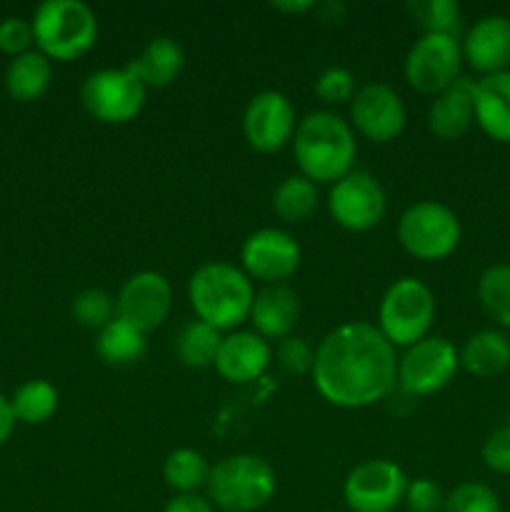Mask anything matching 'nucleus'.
Wrapping results in <instances>:
<instances>
[{
	"mask_svg": "<svg viewBox=\"0 0 510 512\" xmlns=\"http://www.w3.org/2000/svg\"><path fill=\"white\" fill-rule=\"evenodd\" d=\"M310 375L320 398L335 408L360 410L393 393L398 360L378 325L355 320L338 325L320 340Z\"/></svg>",
	"mask_w": 510,
	"mask_h": 512,
	"instance_id": "1",
	"label": "nucleus"
},
{
	"mask_svg": "<svg viewBox=\"0 0 510 512\" xmlns=\"http://www.w3.org/2000/svg\"><path fill=\"white\" fill-rule=\"evenodd\" d=\"M293 153L300 175L315 185H333L353 170L358 143L348 120L330 110H313L295 128Z\"/></svg>",
	"mask_w": 510,
	"mask_h": 512,
	"instance_id": "2",
	"label": "nucleus"
},
{
	"mask_svg": "<svg viewBox=\"0 0 510 512\" xmlns=\"http://www.w3.org/2000/svg\"><path fill=\"white\" fill-rule=\"evenodd\" d=\"M188 300L198 320L223 333L250 318L255 288L253 280L233 263L210 260L190 275Z\"/></svg>",
	"mask_w": 510,
	"mask_h": 512,
	"instance_id": "3",
	"label": "nucleus"
},
{
	"mask_svg": "<svg viewBox=\"0 0 510 512\" xmlns=\"http://www.w3.org/2000/svg\"><path fill=\"white\" fill-rule=\"evenodd\" d=\"M208 500L225 512H255L273 500L278 478L268 460L235 453L215 463L208 478Z\"/></svg>",
	"mask_w": 510,
	"mask_h": 512,
	"instance_id": "4",
	"label": "nucleus"
},
{
	"mask_svg": "<svg viewBox=\"0 0 510 512\" xmlns=\"http://www.w3.org/2000/svg\"><path fill=\"white\" fill-rule=\"evenodd\" d=\"M38 50L50 60H75L98 40V18L83 0H45L33 15Z\"/></svg>",
	"mask_w": 510,
	"mask_h": 512,
	"instance_id": "5",
	"label": "nucleus"
},
{
	"mask_svg": "<svg viewBox=\"0 0 510 512\" xmlns=\"http://www.w3.org/2000/svg\"><path fill=\"white\" fill-rule=\"evenodd\" d=\"M435 320V295L423 280L398 278L388 285L378 308V330L393 348L428 338Z\"/></svg>",
	"mask_w": 510,
	"mask_h": 512,
	"instance_id": "6",
	"label": "nucleus"
},
{
	"mask_svg": "<svg viewBox=\"0 0 510 512\" xmlns=\"http://www.w3.org/2000/svg\"><path fill=\"white\" fill-rule=\"evenodd\" d=\"M463 238L460 220L438 200L413 203L398 220V240L413 258L435 263L455 253Z\"/></svg>",
	"mask_w": 510,
	"mask_h": 512,
	"instance_id": "7",
	"label": "nucleus"
},
{
	"mask_svg": "<svg viewBox=\"0 0 510 512\" xmlns=\"http://www.w3.org/2000/svg\"><path fill=\"white\" fill-rule=\"evenodd\" d=\"M145 98H148V88L128 65L95 70L80 88L83 108L105 125H123L138 118Z\"/></svg>",
	"mask_w": 510,
	"mask_h": 512,
	"instance_id": "8",
	"label": "nucleus"
},
{
	"mask_svg": "<svg viewBox=\"0 0 510 512\" xmlns=\"http://www.w3.org/2000/svg\"><path fill=\"white\" fill-rule=\"evenodd\" d=\"M460 368V353L450 340L428 335L410 345L398 363V388L410 398H428L440 393Z\"/></svg>",
	"mask_w": 510,
	"mask_h": 512,
	"instance_id": "9",
	"label": "nucleus"
},
{
	"mask_svg": "<svg viewBox=\"0 0 510 512\" xmlns=\"http://www.w3.org/2000/svg\"><path fill=\"white\" fill-rule=\"evenodd\" d=\"M328 210L340 228L365 233L385 218L388 198L375 175L353 168L338 183L330 185Z\"/></svg>",
	"mask_w": 510,
	"mask_h": 512,
	"instance_id": "10",
	"label": "nucleus"
},
{
	"mask_svg": "<svg viewBox=\"0 0 510 512\" xmlns=\"http://www.w3.org/2000/svg\"><path fill=\"white\" fill-rule=\"evenodd\" d=\"M410 480L393 460H363L348 473L343 498L353 512H393L405 500Z\"/></svg>",
	"mask_w": 510,
	"mask_h": 512,
	"instance_id": "11",
	"label": "nucleus"
},
{
	"mask_svg": "<svg viewBox=\"0 0 510 512\" xmlns=\"http://www.w3.org/2000/svg\"><path fill=\"white\" fill-rule=\"evenodd\" d=\"M463 48L458 35L423 33L405 55V80L418 93L438 95L460 78Z\"/></svg>",
	"mask_w": 510,
	"mask_h": 512,
	"instance_id": "12",
	"label": "nucleus"
},
{
	"mask_svg": "<svg viewBox=\"0 0 510 512\" xmlns=\"http://www.w3.org/2000/svg\"><path fill=\"white\" fill-rule=\"evenodd\" d=\"M243 273L265 285H283L300 268V245L288 230L260 228L243 240Z\"/></svg>",
	"mask_w": 510,
	"mask_h": 512,
	"instance_id": "13",
	"label": "nucleus"
},
{
	"mask_svg": "<svg viewBox=\"0 0 510 512\" xmlns=\"http://www.w3.org/2000/svg\"><path fill=\"white\" fill-rule=\"evenodd\" d=\"M295 108L280 90H260L250 98L243 113L245 140L258 153L283 150L295 135Z\"/></svg>",
	"mask_w": 510,
	"mask_h": 512,
	"instance_id": "14",
	"label": "nucleus"
},
{
	"mask_svg": "<svg viewBox=\"0 0 510 512\" xmlns=\"http://www.w3.org/2000/svg\"><path fill=\"white\" fill-rule=\"evenodd\" d=\"M118 318L135 325L143 333L160 328L173 310V288L168 278L155 270H140L130 275L115 298Z\"/></svg>",
	"mask_w": 510,
	"mask_h": 512,
	"instance_id": "15",
	"label": "nucleus"
},
{
	"mask_svg": "<svg viewBox=\"0 0 510 512\" xmlns=\"http://www.w3.org/2000/svg\"><path fill=\"white\" fill-rule=\"evenodd\" d=\"M350 120L363 138L388 143L403 133L408 113L400 95L390 85L365 83L350 100Z\"/></svg>",
	"mask_w": 510,
	"mask_h": 512,
	"instance_id": "16",
	"label": "nucleus"
},
{
	"mask_svg": "<svg viewBox=\"0 0 510 512\" xmlns=\"http://www.w3.org/2000/svg\"><path fill=\"white\" fill-rule=\"evenodd\" d=\"M460 48L470 68L478 73H503L510 65V18L493 13L475 20Z\"/></svg>",
	"mask_w": 510,
	"mask_h": 512,
	"instance_id": "17",
	"label": "nucleus"
},
{
	"mask_svg": "<svg viewBox=\"0 0 510 512\" xmlns=\"http://www.w3.org/2000/svg\"><path fill=\"white\" fill-rule=\"evenodd\" d=\"M270 360H273V350L268 340L260 338L253 330H233L220 343L215 370L228 383L243 385L258 380L268 370Z\"/></svg>",
	"mask_w": 510,
	"mask_h": 512,
	"instance_id": "18",
	"label": "nucleus"
},
{
	"mask_svg": "<svg viewBox=\"0 0 510 512\" xmlns=\"http://www.w3.org/2000/svg\"><path fill=\"white\" fill-rule=\"evenodd\" d=\"M248 320L253 323V333H258L260 338H290L300 320L298 293L288 285H265L260 293H255Z\"/></svg>",
	"mask_w": 510,
	"mask_h": 512,
	"instance_id": "19",
	"label": "nucleus"
},
{
	"mask_svg": "<svg viewBox=\"0 0 510 512\" xmlns=\"http://www.w3.org/2000/svg\"><path fill=\"white\" fill-rule=\"evenodd\" d=\"M475 123V80L460 75L440 90L428 108V125L438 138L455 140Z\"/></svg>",
	"mask_w": 510,
	"mask_h": 512,
	"instance_id": "20",
	"label": "nucleus"
},
{
	"mask_svg": "<svg viewBox=\"0 0 510 512\" xmlns=\"http://www.w3.org/2000/svg\"><path fill=\"white\" fill-rule=\"evenodd\" d=\"M475 123L488 138L510 143V70L475 80Z\"/></svg>",
	"mask_w": 510,
	"mask_h": 512,
	"instance_id": "21",
	"label": "nucleus"
},
{
	"mask_svg": "<svg viewBox=\"0 0 510 512\" xmlns=\"http://www.w3.org/2000/svg\"><path fill=\"white\" fill-rule=\"evenodd\" d=\"M185 65V53L180 43L170 35H155L148 40L138 58L128 63V68L143 80L145 88H168L178 80Z\"/></svg>",
	"mask_w": 510,
	"mask_h": 512,
	"instance_id": "22",
	"label": "nucleus"
},
{
	"mask_svg": "<svg viewBox=\"0 0 510 512\" xmlns=\"http://www.w3.org/2000/svg\"><path fill=\"white\" fill-rule=\"evenodd\" d=\"M460 365L475 378H498L510 368V340L500 330H480L465 340Z\"/></svg>",
	"mask_w": 510,
	"mask_h": 512,
	"instance_id": "23",
	"label": "nucleus"
},
{
	"mask_svg": "<svg viewBox=\"0 0 510 512\" xmlns=\"http://www.w3.org/2000/svg\"><path fill=\"white\" fill-rule=\"evenodd\" d=\"M50 78H53L50 58H45L40 50H28L10 60L8 70H5V88L13 100L30 103V100L45 95V90L50 88Z\"/></svg>",
	"mask_w": 510,
	"mask_h": 512,
	"instance_id": "24",
	"label": "nucleus"
},
{
	"mask_svg": "<svg viewBox=\"0 0 510 512\" xmlns=\"http://www.w3.org/2000/svg\"><path fill=\"white\" fill-rule=\"evenodd\" d=\"M143 330H138L135 325L125 323L123 318H115L105 325L103 330H98V338H95V350H98L100 358L108 365H133L138 360H143L145 350H148V340H145Z\"/></svg>",
	"mask_w": 510,
	"mask_h": 512,
	"instance_id": "25",
	"label": "nucleus"
},
{
	"mask_svg": "<svg viewBox=\"0 0 510 512\" xmlns=\"http://www.w3.org/2000/svg\"><path fill=\"white\" fill-rule=\"evenodd\" d=\"M220 343H223V335L220 330L210 328L203 320H190L175 335V355L183 365L195 370H203L215 365V358H218Z\"/></svg>",
	"mask_w": 510,
	"mask_h": 512,
	"instance_id": "26",
	"label": "nucleus"
},
{
	"mask_svg": "<svg viewBox=\"0 0 510 512\" xmlns=\"http://www.w3.org/2000/svg\"><path fill=\"white\" fill-rule=\"evenodd\" d=\"M163 478L175 495H190L198 493L200 488L208 485L210 478V465L203 453L195 448H175L168 453L163 463Z\"/></svg>",
	"mask_w": 510,
	"mask_h": 512,
	"instance_id": "27",
	"label": "nucleus"
},
{
	"mask_svg": "<svg viewBox=\"0 0 510 512\" xmlns=\"http://www.w3.org/2000/svg\"><path fill=\"white\" fill-rule=\"evenodd\" d=\"M318 208V188L305 175H288L273 193V210L285 223H303Z\"/></svg>",
	"mask_w": 510,
	"mask_h": 512,
	"instance_id": "28",
	"label": "nucleus"
},
{
	"mask_svg": "<svg viewBox=\"0 0 510 512\" xmlns=\"http://www.w3.org/2000/svg\"><path fill=\"white\" fill-rule=\"evenodd\" d=\"M10 405H13L15 420H20V423H48L58 410V390L48 380H28L15 390Z\"/></svg>",
	"mask_w": 510,
	"mask_h": 512,
	"instance_id": "29",
	"label": "nucleus"
},
{
	"mask_svg": "<svg viewBox=\"0 0 510 512\" xmlns=\"http://www.w3.org/2000/svg\"><path fill=\"white\" fill-rule=\"evenodd\" d=\"M478 300L495 323L510 328V263L490 265L480 275Z\"/></svg>",
	"mask_w": 510,
	"mask_h": 512,
	"instance_id": "30",
	"label": "nucleus"
},
{
	"mask_svg": "<svg viewBox=\"0 0 510 512\" xmlns=\"http://www.w3.org/2000/svg\"><path fill=\"white\" fill-rule=\"evenodd\" d=\"M408 10L425 33L458 35L460 5L455 0H413Z\"/></svg>",
	"mask_w": 510,
	"mask_h": 512,
	"instance_id": "31",
	"label": "nucleus"
},
{
	"mask_svg": "<svg viewBox=\"0 0 510 512\" xmlns=\"http://www.w3.org/2000/svg\"><path fill=\"white\" fill-rule=\"evenodd\" d=\"M73 318L83 328L103 330L110 320L118 318L115 298L103 288H85L73 298Z\"/></svg>",
	"mask_w": 510,
	"mask_h": 512,
	"instance_id": "32",
	"label": "nucleus"
},
{
	"mask_svg": "<svg viewBox=\"0 0 510 512\" xmlns=\"http://www.w3.org/2000/svg\"><path fill=\"white\" fill-rule=\"evenodd\" d=\"M443 512H500V498L483 483H460L445 495Z\"/></svg>",
	"mask_w": 510,
	"mask_h": 512,
	"instance_id": "33",
	"label": "nucleus"
},
{
	"mask_svg": "<svg viewBox=\"0 0 510 512\" xmlns=\"http://www.w3.org/2000/svg\"><path fill=\"white\" fill-rule=\"evenodd\" d=\"M315 93L323 103L338 105L348 103L355 95V78L348 68H340V65H333V68H325L323 73L315 80Z\"/></svg>",
	"mask_w": 510,
	"mask_h": 512,
	"instance_id": "34",
	"label": "nucleus"
},
{
	"mask_svg": "<svg viewBox=\"0 0 510 512\" xmlns=\"http://www.w3.org/2000/svg\"><path fill=\"white\" fill-rule=\"evenodd\" d=\"M275 360H278V365L285 373L303 375L313 370L315 350L310 348L308 340L298 338V335H290V338L280 340L278 343V348H275Z\"/></svg>",
	"mask_w": 510,
	"mask_h": 512,
	"instance_id": "35",
	"label": "nucleus"
},
{
	"mask_svg": "<svg viewBox=\"0 0 510 512\" xmlns=\"http://www.w3.org/2000/svg\"><path fill=\"white\" fill-rule=\"evenodd\" d=\"M403 505L408 508V512H443L445 495L433 480L418 478L408 483Z\"/></svg>",
	"mask_w": 510,
	"mask_h": 512,
	"instance_id": "36",
	"label": "nucleus"
},
{
	"mask_svg": "<svg viewBox=\"0 0 510 512\" xmlns=\"http://www.w3.org/2000/svg\"><path fill=\"white\" fill-rule=\"evenodd\" d=\"M35 43L33 23L23 18H5L0 20V50L10 53L13 58L28 53L30 45Z\"/></svg>",
	"mask_w": 510,
	"mask_h": 512,
	"instance_id": "37",
	"label": "nucleus"
},
{
	"mask_svg": "<svg viewBox=\"0 0 510 512\" xmlns=\"http://www.w3.org/2000/svg\"><path fill=\"white\" fill-rule=\"evenodd\" d=\"M483 460L493 473L510 475V425L488 435L483 445Z\"/></svg>",
	"mask_w": 510,
	"mask_h": 512,
	"instance_id": "38",
	"label": "nucleus"
},
{
	"mask_svg": "<svg viewBox=\"0 0 510 512\" xmlns=\"http://www.w3.org/2000/svg\"><path fill=\"white\" fill-rule=\"evenodd\" d=\"M163 512H215L213 503L208 498L198 493H190V495H175L165 503Z\"/></svg>",
	"mask_w": 510,
	"mask_h": 512,
	"instance_id": "39",
	"label": "nucleus"
},
{
	"mask_svg": "<svg viewBox=\"0 0 510 512\" xmlns=\"http://www.w3.org/2000/svg\"><path fill=\"white\" fill-rule=\"evenodd\" d=\"M15 413H13V405H10V400H5L3 395H0V445L8 443V438L13 435L15 430Z\"/></svg>",
	"mask_w": 510,
	"mask_h": 512,
	"instance_id": "40",
	"label": "nucleus"
},
{
	"mask_svg": "<svg viewBox=\"0 0 510 512\" xmlns=\"http://www.w3.org/2000/svg\"><path fill=\"white\" fill-rule=\"evenodd\" d=\"M315 5L313 0H290V3H273L275 10H285V13H305V10H313Z\"/></svg>",
	"mask_w": 510,
	"mask_h": 512,
	"instance_id": "41",
	"label": "nucleus"
}]
</instances>
